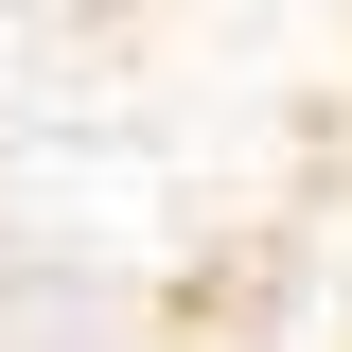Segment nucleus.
<instances>
[{"label": "nucleus", "mask_w": 352, "mask_h": 352, "mask_svg": "<svg viewBox=\"0 0 352 352\" xmlns=\"http://www.w3.org/2000/svg\"><path fill=\"white\" fill-rule=\"evenodd\" d=\"M0 352H352V0H0Z\"/></svg>", "instance_id": "nucleus-1"}]
</instances>
